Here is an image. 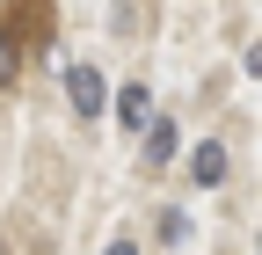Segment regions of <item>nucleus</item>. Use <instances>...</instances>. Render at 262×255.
Segmentation results:
<instances>
[{"mask_svg":"<svg viewBox=\"0 0 262 255\" xmlns=\"http://www.w3.org/2000/svg\"><path fill=\"white\" fill-rule=\"evenodd\" d=\"M175 146H182V132H175L168 117H153V124H146V161H153V168H168V161H175Z\"/></svg>","mask_w":262,"mask_h":255,"instance_id":"4","label":"nucleus"},{"mask_svg":"<svg viewBox=\"0 0 262 255\" xmlns=\"http://www.w3.org/2000/svg\"><path fill=\"white\" fill-rule=\"evenodd\" d=\"M117 117H124V132H139V124H153V88H117Z\"/></svg>","mask_w":262,"mask_h":255,"instance_id":"2","label":"nucleus"},{"mask_svg":"<svg viewBox=\"0 0 262 255\" xmlns=\"http://www.w3.org/2000/svg\"><path fill=\"white\" fill-rule=\"evenodd\" d=\"M189 175H196V189H219V182H226V146L204 139V146L189 153Z\"/></svg>","mask_w":262,"mask_h":255,"instance_id":"3","label":"nucleus"},{"mask_svg":"<svg viewBox=\"0 0 262 255\" xmlns=\"http://www.w3.org/2000/svg\"><path fill=\"white\" fill-rule=\"evenodd\" d=\"M110 255H139V248H131V241H110Z\"/></svg>","mask_w":262,"mask_h":255,"instance_id":"6","label":"nucleus"},{"mask_svg":"<svg viewBox=\"0 0 262 255\" xmlns=\"http://www.w3.org/2000/svg\"><path fill=\"white\" fill-rule=\"evenodd\" d=\"M0 80H15V29H0Z\"/></svg>","mask_w":262,"mask_h":255,"instance_id":"5","label":"nucleus"},{"mask_svg":"<svg viewBox=\"0 0 262 255\" xmlns=\"http://www.w3.org/2000/svg\"><path fill=\"white\" fill-rule=\"evenodd\" d=\"M66 95H73L80 124H88V117H102V102H110V88H102V73H95V66H66Z\"/></svg>","mask_w":262,"mask_h":255,"instance_id":"1","label":"nucleus"}]
</instances>
